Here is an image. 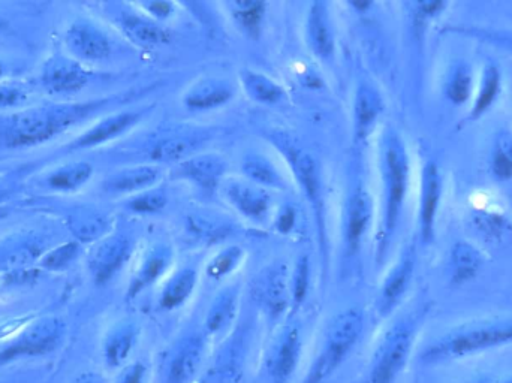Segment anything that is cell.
Wrapping results in <instances>:
<instances>
[{"instance_id":"6da1fadb","label":"cell","mask_w":512,"mask_h":383,"mask_svg":"<svg viewBox=\"0 0 512 383\" xmlns=\"http://www.w3.org/2000/svg\"><path fill=\"white\" fill-rule=\"evenodd\" d=\"M512 345V316L474 319L450 328L421 352V363L442 366Z\"/></svg>"},{"instance_id":"7a4b0ae2","label":"cell","mask_w":512,"mask_h":383,"mask_svg":"<svg viewBox=\"0 0 512 383\" xmlns=\"http://www.w3.org/2000/svg\"><path fill=\"white\" fill-rule=\"evenodd\" d=\"M382 171H384V219H382L379 250L385 252L388 241L396 232L408 196L411 164L405 143L396 132H390L385 138L382 153Z\"/></svg>"},{"instance_id":"3957f363","label":"cell","mask_w":512,"mask_h":383,"mask_svg":"<svg viewBox=\"0 0 512 383\" xmlns=\"http://www.w3.org/2000/svg\"><path fill=\"white\" fill-rule=\"evenodd\" d=\"M424 313L397 319L379 340L369 366V383H394L405 372L420 333Z\"/></svg>"},{"instance_id":"277c9868","label":"cell","mask_w":512,"mask_h":383,"mask_svg":"<svg viewBox=\"0 0 512 383\" xmlns=\"http://www.w3.org/2000/svg\"><path fill=\"white\" fill-rule=\"evenodd\" d=\"M363 313L358 309L343 310L328 325L321 351L307 372L306 383H324L342 367L363 333Z\"/></svg>"},{"instance_id":"5b68a950","label":"cell","mask_w":512,"mask_h":383,"mask_svg":"<svg viewBox=\"0 0 512 383\" xmlns=\"http://www.w3.org/2000/svg\"><path fill=\"white\" fill-rule=\"evenodd\" d=\"M63 339V325L56 319L35 322L26 330L18 331L0 349V370L24 358L42 357L59 348Z\"/></svg>"},{"instance_id":"8992f818","label":"cell","mask_w":512,"mask_h":383,"mask_svg":"<svg viewBox=\"0 0 512 383\" xmlns=\"http://www.w3.org/2000/svg\"><path fill=\"white\" fill-rule=\"evenodd\" d=\"M444 195V180L436 162L429 161L423 167L421 174L420 210H418V225H420L421 240L430 243L435 237L436 220L441 208Z\"/></svg>"},{"instance_id":"52a82bcc","label":"cell","mask_w":512,"mask_h":383,"mask_svg":"<svg viewBox=\"0 0 512 383\" xmlns=\"http://www.w3.org/2000/svg\"><path fill=\"white\" fill-rule=\"evenodd\" d=\"M415 271L414 247H409L400 256L393 268L388 271L378 295V310L382 316H388L402 303L408 292Z\"/></svg>"},{"instance_id":"ba28073f","label":"cell","mask_w":512,"mask_h":383,"mask_svg":"<svg viewBox=\"0 0 512 383\" xmlns=\"http://www.w3.org/2000/svg\"><path fill=\"white\" fill-rule=\"evenodd\" d=\"M301 333L297 327H288L279 334L268 355V372L276 383H285L291 379L300 364Z\"/></svg>"},{"instance_id":"9c48e42d","label":"cell","mask_w":512,"mask_h":383,"mask_svg":"<svg viewBox=\"0 0 512 383\" xmlns=\"http://www.w3.org/2000/svg\"><path fill=\"white\" fill-rule=\"evenodd\" d=\"M206 351V339L200 334L182 340L165 373V383H192L200 373Z\"/></svg>"},{"instance_id":"30bf717a","label":"cell","mask_w":512,"mask_h":383,"mask_svg":"<svg viewBox=\"0 0 512 383\" xmlns=\"http://www.w3.org/2000/svg\"><path fill=\"white\" fill-rule=\"evenodd\" d=\"M225 195L230 204L246 219L262 222L268 216L270 195L254 183L234 180L225 186Z\"/></svg>"},{"instance_id":"8fae6325","label":"cell","mask_w":512,"mask_h":383,"mask_svg":"<svg viewBox=\"0 0 512 383\" xmlns=\"http://www.w3.org/2000/svg\"><path fill=\"white\" fill-rule=\"evenodd\" d=\"M227 164L216 155H198L185 159L180 165V176L207 192H213L224 179Z\"/></svg>"},{"instance_id":"7c38bea8","label":"cell","mask_w":512,"mask_h":383,"mask_svg":"<svg viewBox=\"0 0 512 383\" xmlns=\"http://www.w3.org/2000/svg\"><path fill=\"white\" fill-rule=\"evenodd\" d=\"M138 342L137 325L126 322V324L117 325L104 342L105 366L111 370L123 369L128 363L129 357L134 352L135 345Z\"/></svg>"},{"instance_id":"4fadbf2b","label":"cell","mask_w":512,"mask_h":383,"mask_svg":"<svg viewBox=\"0 0 512 383\" xmlns=\"http://www.w3.org/2000/svg\"><path fill=\"white\" fill-rule=\"evenodd\" d=\"M307 36L313 53L321 59H330L334 53V35L330 15L324 2H313L307 15Z\"/></svg>"},{"instance_id":"5bb4252c","label":"cell","mask_w":512,"mask_h":383,"mask_svg":"<svg viewBox=\"0 0 512 383\" xmlns=\"http://www.w3.org/2000/svg\"><path fill=\"white\" fill-rule=\"evenodd\" d=\"M372 199L366 191L358 189L349 201L348 217H346V244L351 253L360 249L364 234L372 222Z\"/></svg>"},{"instance_id":"9a60e30c","label":"cell","mask_w":512,"mask_h":383,"mask_svg":"<svg viewBox=\"0 0 512 383\" xmlns=\"http://www.w3.org/2000/svg\"><path fill=\"white\" fill-rule=\"evenodd\" d=\"M234 92L230 84L224 80L207 78L195 84L185 96V105L189 110L209 111L228 104L233 99Z\"/></svg>"},{"instance_id":"2e32d148","label":"cell","mask_w":512,"mask_h":383,"mask_svg":"<svg viewBox=\"0 0 512 383\" xmlns=\"http://www.w3.org/2000/svg\"><path fill=\"white\" fill-rule=\"evenodd\" d=\"M173 261V253L167 246H158L146 256L143 264L138 268L128 288V298L138 297L141 292L146 291L150 286L155 285L170 267Z\"/></svg>"},{"instance_id":"e0dca14e","label":"cell","mask_w":512,"mask_h":383,"mask_svg":"<svg viewBox=\"0 0 512 383\" xmlns=\"http://www.w3.org/2000/svg\"><path fill=\"white\" fill-rule=\"evenodd\" d=\"M484 265L483 252L468 241H457L450 253V280L462 286L480 274Z\"/></svg>"},{"instance_id":"ac0fdd59","label":"cell","mask_w":512,"mask_h":383,"mask_svg":"<svg viewBox=\"0 0 512 383\" xmlns=\"http://www.w3.org/2000/svg\"><path fill=\"white\" fill-rule=\"evenodd\" d=\"M258 297L271 318H279L285 313L289 303V292L286 273L282 268H271L259 280Z\"/></svg>"},{"instance_id":"d6986e66","label":"cell","mask_w":512,"mask_h":383,"mask_svg":"<svg viewBox=\"0 0 512 383\" xmlns=\"http://www.w3.org/2000/svg\"><path fill=\"white\" fill-rule=\"evenodd\" d=\"M285 155L295 177H297V182L300 183L301 189L306 193L309 201L315 207L321 204V180H319V170L315 159L309 153H304L303 150L295 149V147H288Z\"/></svg>"},{"instance_id":"ffe728a7","label":"cell","mask_w":512,"mask_h":383,"mask_svg":"<svg viewBox=\"0 0 512 383\" xmlns=\"http://www.w3.org/2000/svg\"><path fill=\"white\" fill-rule=\"evenodd\" d=\"M502 90V72L498 65L489 62L484 65L481 71L480 80H478L477 89L472 98V107L469 117L472 120H478L483 117L490 108L498 101L499 93Z\"/></svg>"},{"instance_id":"44dd1931","label":"cell","mask_w":512,"mask_h":383,"mask_svg":"<svg viewBox=\"0 0 512 383\" xmlns=\"http://www.w3.org/2000/svg\"><path fill=\"white\" fill-rule=\"evenodd\" d=\"M131 256V243L128 240H114L105 244L101 252L96 253L92 262L93 276L99 285H104L116 276Z\"/></svg>"},{"instance_id":"7402d4cb","label":"cell","mask_w":512,"mask_h":383,"mask_svg":"<svg viewBox=\"0 0 512 383\" xmlns=\"http://www.w3.org/2000/svg\"><path fill=\"white\" fill-rule=\"evenodd\" d=\"M382 105L381 96L370 86H363L358 89L357 99H355V135L360 140H366L372 129L375 128L379 116H381Z\"/></svg>"},{"instance_id":"603a6c76","label":"cell","mask_w":512,"mask_h":383,"mask_svg":"<svg viewBox=\"0 0 512 383\" xmlns=\"http://www.w3.org/2000/svg\"><path fill=\"white\" fill-rule=\"evenodd\" d=\"M237 310H239V289L228 288L222 291L207 313L206 333L210 336L225 333L236 319Z\"/></svg>"},{"instance_id":"cb8c5ba5","label":"cell","mask_w":512,"mask_h":383,"mask_svg":"<svg viewBox=\"0 0 512 383\" xmlns=\"http://www.w3.org/2000/svg\"><path fill=\"white\" fill-rule=\"evenodd\" d=\"M198 285V273L194 268H183L177 271L170 282L165 285L161 297H159V306L164 310L179 309L183 304L188 303L189 298L194 295Z\"/></svg>"},{"instance_id":"d4e9b609","label":"cell","mask_w":512,"mask_h":383,"mask_svg":"<svg viewBox=\"0 0 512 383\" xmlns=\"http://www.w3.org/2000/svg\"><path fill=\"white\" fill-rule=\"evenodd\" d=\"M69 44L72 50L84 59H105L111 51L108 39L98 30L87 26L74 27L69 32Z\"/></svg>"},{"instance_id":"484cf974","label":"cell","mask_w":512,"mask_h":383,"mask_svg":"<svg viewBox=\"0 0 512 383\" xmlns=\"http://www.w3.org/2000/svg\"><path fill=\"white\" fill-rule=\"evenodd\" d=\"M242 83L246 93L259 104H277L285 98V90L279 83L258 71L242 72Z\"/></svg>"},{"instance_id":"4316f807","label":"cell","mask_w":512,"mask_h":383,"mask_svg":"<svg viewBox=\"0 0 512 383\" xmlns=\"http://www.w3.org/2000/svg\"><path fill=\"white\" fill-rule=\"evenodd\" d=\"M123 26L128 30L129 35L144 45H162L170 41L171 35L164 26L149 20V18L138 17V15H126Z\"/></svg>"},{"instance_id":"83f0119b","label":"cell","mask_w":512,"mask_h":383,"mask_svg":"<svg viewBox=\"0 0 512 383\" xmlns=\"http://www.w3.org/2000/svg\"><path fill=\"white\" fill-rule=\"evenodd\" d=\"M140 120L138 113H122L111 119L105 120L101 125L96 126L92 132L81 140V146H95V144L105 143L111 138L119 137L123 132L135 125Z\"/></svg>"},{"instance_id":"f1b7e54d","label":"cell","mask_w":512,"mask_h":383,"mask_svg":"<svg viewBox=\"0 0 512 383\" xmlns=\"http://www.w3.org/2000/svg\"><path fill=\"white\" fill-rule=\"evenodd\" d=\"M267 3L259 0H239L233 2V17L243 32L251 38H258L264 23Z\"/></svg>"},{"instance_id":"f546056e","label":"cell","mask_w":512,"mask_h":383,"mask_svg":"<svg viewBox=\"0 0 512 383\" xmlns=\"http://www.w3.org/2000/svg\"><path fill=\"white\" fill-rule=\"evenodd\" d=\"M243 174L249 182L262 189H283L285 182L276 168L262 156H248L243 162Z\"/></svg>"},{"instance_id":"4dcf8cb0","label":"cell","mask_w":512,"mask_h":383,"mask_svg":"<svg viewBox=\"0 0 512 383\" xmlns=\"http://www.w3.org/2000/svg\"><path fill=\"white\" fill-rule=\"evenodd\" d=\"M161 171L156 167H138L111 180L110 188L116 192H144L158 183Z\"/></svg>"},{"instance_id":"1f68e13d","label":"cell","mask_w":512,"mask_h":383,"mask_svg":"<svg viewBox=\"0 0 512 383\" xmlns=\"http://www.w3.org/2000/svg\"><path fill=\"white\" fill-rule=\"evenodd\" d=\"M490 168L493 176L501 182L512 180V132L504 131L496 135L490 152Z\"/></svg>"},{"instance_id":"d6a6232c","label":"cell","mask_w":512,"mask_h":383,"mask_svg":"<svg viewBox=\"0 0 512 383\" xmlns=\"http://www.w3.org/2000/svg\"><path fill=\"white\" fill-rule=\"evenodd\" d=\"M242 370H240L239 352L237 349H228L215 364L207 370L201 383H240Z\"/></svg>"},{"instance_id":"836d02e7","label":"cell","mask_w":512,"mask_h":383,"mask_svg":"<svg viewBox=\"0 0 512 383\" xmlns=\"http://www.w3.org/2000/svg\"><path fill=\"white\" fill-rule=\"evenodd\" d=\"M474 84V72H472L471 66L468 63H460L454 68V72L448 80L447 90H445L447 98L456 105L466 104L469 99L474 98Z\"/></svg>"},{"instance_id":"e575fe53","label":"cell","mask_w":512,"mask_h":383,"mask_svg":"<svg viewBox=\"0 0 512 383\" xmlns=\"http://www.w3.org/2000/svg\"><path fill=\"white\" fill-rule=\"evenodd\" d=\"M243 256H245V252L239 246H230L221 250L207 265V276L216 282L225 279L239 268Z\"/></svg>"},{"instance_id":"d590c367","label":"cell","mask_w":512,"mask_h":383,"mask_svg":"<svg viewBox=\"0 0 512 383\" xmlns=\"http://www.w3.org/2000/svg\"><path fill=\"white\" fill-rule=\"evenodd\" d=\"M194 141L189 138H167L159 141L152 150V158L158 162L183 161L194 149Z\"/></svg>"},{"instance_id":"8d00e7d4","label":"cell","mask_w":512,"mask_h":383,"mask_svg":"<svg viewBox=\"0 0 512 383\" xmlns=\"http://www.w3.org/2000/svg\"><path fill=\"white\" fill-rule=\"evenodd\" d=\"M310 289V261L301 256L295 265L291 280V300L294 307H300L306 301Z\"/></svg>"},{"instance_id":"74e56055","label":"cell","mask_w":512,"mask_h":383,"mask_svg":"<svg viewBox=\"0 0 512 383\" xmlns=\"http://www.w3.org/2000/svg\"><path fill=\"white\" fill-rule=\"evenodd\" d=\"M167 205V195L159 189H147L129 201V208L135 213L155 214Z\"/></svg>"},{"instance_id":"f35d334b","label":"cell","mask_w":512,"mask_h":383,"mask_svg":"<svg viewBox=\"0 0 512 383\" xmlns=\"http://www.w3.org/2000/svg\"><path fill=\"white\" fill-rule=\"evenodd\" d=\"M51 86L59 90L77 89L86 83V77L78 69L60 68L51 75Z\"/></svg>"},{"instance_id":"ab89813d","label":"cell","mask_w":512,"mask_h":383,"mask_svg":"<svg viewBox=\"0 0 512 383\" xmlns=\"http://www.w3.org/2000/svg\"><path fill=\"white\" fill-rule=\"evenodd\" d=\"M448 3L441 2H418L415 5V23L418 26H426L429 21L435 20L447 9Z\"/></svg>"},{"instance_id":"60d3db41","label":"cell","mask_w":512,"mask_h":383,"mask_svg":"<svg viewBox=\"0 0 512 383\" xmlns=\"http://www.w3.org/2000/svg\"><path fill=\"white\" fill-rule=\"evenodd\" d=\"M92 173V168L89 165H78L72 170H66L65 173L59 174L54 179L57 186H65V188H74V186L81 185L86 182Z\"/></svg>"},{"instance_id":"b9f144b4","label":"cell","mask_w":512,"mask_h":383,"mask_svg":"<svg viewBox=\"0 0 512 383\" xmlns=\"http://www.w3.org/2000/svg\"><path fill=\"white\" fill-rule=\"evenodd\" d=\"M146 375V364L137 361V363L126 364V366L120 370L116 383H144V381H146Z\"/></svg>"},{"instance_id":"7bdbcfd3","label":"cell","mask_w":512,"mask_h":383,"mask_svg":"<svg viewBox=\"0 0 512 383\" xmlns=\"http://www.w3.org/2000/svg\"><path fill=\"white\" fill-rule=\"evenodd\" d=\"M457 383H512V370L496 372H478Z\"/></svg>"},{"instance_id":"ee69618b","label":"cell","mask_w":512,"mask_h":383,"mask_svg":"<svg viewBox=\"0 0 512 383\" xmlns=\"http://www.w3.org/2000/svg\"><path fill=\"white\" fill-rule=\"evenodd\" d=\"M143 8L149 12L156 20H165L171 17L174 12V3L164 2V0H155V2L143 3Z\"/></svg>"},{"instance_id":"f6af8a7d","label":"cell","mask_w":512,"mask_h":383,"mask_svg":"<svg viewBox=\"0 0 512 383\" xmlns=\"http://www.w3.org/2000/svg\"><path fill=\"white\" fill-rule=\"evenodd\" d=\"M295 210L292 207H285L280 211L279 217H277L276 228L277 231L286 234V232L292 231L295 225Z\"/></svg>"},{"instance_id":"bcb514c9","label":"cell","mask_w":512,"mask_h":383,"mask_svg":"<svg viewBox=\"0 0 512 383\" xmlns=\"http://www.w3.org/2000/svg\"><path fill=\"white\" fill-rule=\"evenodd\" d=\"M480 38H486L487 41L492 42V44H499L505 48V50L511 51L512 53V38H508V36L504 35H495V33H478Z\"/></svg>"},{"instance_id":"7dc6e473","label":"cell","mask_w":512,"mask_h":383,"mask_svg":"<svg viewBox=\"0 0 512 383\" xmlns=\"http://www.w3.org/2000/svg\"><path fill=\"white\" fill-rule=\"evenodd\" d=\"M74 383H110L102 373L99 372H83L77 376Z\"/></svg>"}]
</instances>
